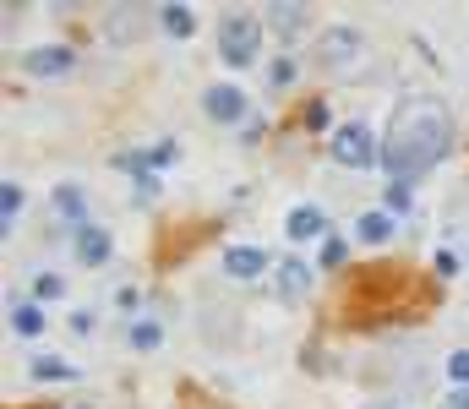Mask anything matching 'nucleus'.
<instances>
[{"instance_id":"f257e3e1","label":"nucleus","mask_w":469,"mask_h":409,"mask_svg":"<svg viewBox=\"0 0 469 409\" xmlns=\"http://www.w3.org/2000/svg\"><path fill=\"white\" fill-rule=\"evenodd\" d=\"M454 148V115L437 98H410L399 104L388 137H382V169L388 186H410L421 175H432Z\"/></svg>"},{"instance_id":"f03ea898","label":"nucleus","mask_w":469,"mask_h":409,"mask_svg":"<svg viewBox=\"0 0 469 409\" xmlns=\"http://www.w3.org/2000/svg\"><path fill=\"white\" fill-rule=\"evenodd\" d=\"M328 153H333V164H344V169H366V164H382V142L361 126V120H350V126H339L333 137H328Z\"/></svg>"},{"instance_id":"7ed1b4c3","label":"nucleus","mask_w":469,"mask_h":409,"mask_svg":"<svg viewBox=\"0 0 469 409\" xmlns=\"http://www.w3.org/2000/svg\"><path fill=\"white\" fill-rule=\"evenodd\" d=\"M257 44H262V22L257 16H224L219 22V55L229 66H251L257 60Z\"/></svg>"},{"instance_id":"20e7f679","label":"nucleus","mask_w":469,"mask_h":409,"mask_svg":"<svg viewBox=\"0 0 469 409\" xmlns=\"http://www.w3.org/2000/svg\"><path fill=\"white\" fill-rule=\"evenodd\" d=\"M361 49H366V33H361V27H344V22L317 38V60H322V66H355Z\"/></svg>"},{"instance_id":"39448f33","label":"nucleus","mask_w":469,"mask_h":409,"mask_svg":"<svg viewBox=\"0 0 469 409\" xmlns=\"http://www.w3.org/2000/svg\"><path fill=\"white\" fill-rule=\"evenodd\" d=\"M202 109H208V120H219V126H235V120L246 115V93H240L235 82H213V87L202 93Z\"/></svg>"},{"instance_id":"423d86ee","label":"nucleus","mask_w":469,"mask_h":409,"mask_svg":"<svg viewBox=\"0 0 469 409\" xmlns=\"http://www.w3.org/2000/svg\"><path fill=\"white\" fill-rule=\"evenodd\" d=\"M71 66H76V55H71L66 44H38V49L22 55V71H27V77H66Z\"/></svg>"},{"instance_id":"0eeeda50","label":"nucleus","mask_w":469,"mask_h":409,"mask_svg":"<svg viewBox=\"0 0 469 409\" xmlns=\"http://www.w3.org/2000/svg\"><path fill=\"white\" fill-rule=\"evenodd\" d=\"M71 251H76V262H82V268H98V262H109V230H98V224H82V230H71Z\"/></svg>"},{"instance_id":"6e6552de","label":"nucleus","mask_w":469,"mask_h":409,"mask_svg":"<svg viewBox=\"0 0 469 409\" xmlns=\"http://www.w3.org/2000/svg\"><path fill=\"white\" fill-rule=\"evenodd\" d=\"M355 240H361V246H382V240H393V213H382V208L361 213V219H355Z\"/></svg>"},{"instance_id":"1a4fd4ad","label":"nucleus","mask_w":469,"mask_h":409,"mask_svg":"<svg viewBox=\"0 0 469 409\" xmlns=\"http://www.w3.org/2000/svg\"><path fill=\"white\" fill-rule=\"evenodd\" d=\"M306 290H311V268H306L301 257H284V262H279V295H284V301H301Z\"/></svg>"},{"instance_id":"9d476101","label":"nucleus","mask_w":469,"mask_h":409,"mask_svg":"<svg viewBox=\"0 0 469 409\" xmlns=\"http://www.w3.org/2000/svg\"><path fill=\"white\" fill-rule=\"evenodd\" d=\"M268 27H273L279 38H295V33L306 27V5H295V0H279V5H268Z\"/></svg>"},{"instance_id":"9b49d317","label":"nucleus","mask_w":469,"mask_h":409,"mask_svg":"<svg viewBox=\"0 0 469 409\" xmlns=\"http://www.w3.org/2000/svg\"><path fill=\"white\" fill-rule=\"evenodd\" d=\"M284 224H290V235H295V240H317V235L328 230V219H322V208H311V202H306V208H295V213H290ZM322 240H328V235H322Z\"/></svg>"},{"instance_id":"f8f14e48","label":"nucleus","mask_w":469,"mask_h":409,"mask_svg":"<svg viewBox=\"0 0 469 409\" xmlns=\"http://www.w3.org/2000/svg\"><path fill=\"white\" fill-rule=\"evenodd\" d=\"M224 268H229V279H257V273L268 268V257H262L257 246H229V257H224Z\"/></svg>"},{"instance_id":"ddd939ff","label":"nucleus","mask_w":469,"mask_h":409,"mask_svg":"<svg viewBox=\"0 0 469 409\" xmlns=\"http://www.w3.org/2000/svg\"><path fill=\"white\" fill-rule=\"evenodd\" d=\"M158 27H164L169 38H191V33H197V16H191V5H164V11H158Z\"/></svg>"},{"instance_id":"4468645a","label":"nucleus","mask_w":469,"mask_h":409,"mask_svg":"<svg viewBox=\"0 0 469 409\" xmlns=\"http://www.w3.org/2000/svg\"><path fill=\"white\" fill-rule=\"evenodd\" d=\"M11 328H16L22 339H38V333H44V312H38L33 301H11Z\"/></svg>"},{"instance_id":"2eb2a0df","label":"nucleus","mask_w":469,"mask_h":409,"mask_svg":"<svg viewBox=\"0 0 469 409\" xmlns=\"http://www.w3.org/2000/svg\"><path fill=\"white\" fill-rule=\"evenodd\" d=\"M137 27H142V11H131V5H126V11H115V16L104 22L109 44H131V38H137Z\"/></svg>"},{"instance_id":"dca6fc26","label":"nucleus","mask_w":469,"mask_h":409,"mask_svg":"<svg viewBox=\"0 0 469 409\" xmlns=\"http://www.w3.org/2000/svg\"><path fill=\"white\" fill-rule=\"evenodd\" d=\"M16 213H22V191H16V180H5V186H0V230H5V235L16 230Z\"/></svg>"},{"instance_id":"f3484780","label":"nucleus","mask_w":469,"mask_h":409,"mask_svg":"<svg viewBox=\"0 0 469 409\" xmlns=\"http://www.w3.org/2000/svg\"><path fill=\"white\" fill-rule=\"evenodd\" d=\"M55 208L71 219V230H82V224H87V219H82V191H76V186H60V191H55Z\"/></svg>"},{"instance_id":"a211bd4d","label":"nucleus","mask_w":469,"mask_h":409,"mask_svg":"<svg viewBox=\"0 0 469 409\" xmlns=\"http://www.w3.org/2000/svg\"><path fill=\"white\" fill-rule=\"evenodd\" d=\"M33 377H38V383H71L76 372H71L66 361H55V355H38V361H33Z\"/></svg>"},{"instance_id":"6ab92c4d","label":"nucleus","mask_w":469,"mask_h":409,"mask_svg":"<svg viewBox=\"0 0 469 409\" xmlns=\"http://www.w3.org/2000/svg\"><path fill=\"white\" fill-rule=\"evenodd\" d=\"M158 344H164V328L158 322H148V317L131 322V350H158Z\"/></svg>"},{"instance_id":"aec40b11","label":"nucleus","mask_w":469,"mask_h":409,"mask_svg":"<svg viewBox=\"0 0 469 409\" xmlns=\"http://www.w3.org/2000/svg\"><path fill=\"white\" fill-rule=\"evenodd\" d=\"M33 295H38V301H60V295H66V279H60V273H38Z\"/></svg>"},{"instance_id":"412c9836","label":"nucleus","mask_w":469,"mask_h":409,"mask_svg":"<svg viewBox=\"0 0 469 409\" xmlns=\"http://www.w3.org/2000/svg\"><path fill=\"white\" fill-rule=\"evenodd\" d=\"M268 82H273V87H290V82H295V60H290V55L273 60V66H268Z\"/></svg>"},{"instance_id":"4be33fe9","label":"nucleus","mask_w":469,"mask_h":409,"mask_svg":"<svg viewBox=\"0 0 469 409\" xmlns=\"http://www.w3.org/2000/svg\"><path fill=\"white\" fill-rule=\"evenodd\" d=\"M339 262H344V240H339V235H328V240H322V257H317V268H339Z\"/></svg>"},{"instance_id":"5701e85b","label":"nucleus","mask_w":469,"mask_h":409,"mask_svg":"<svg viewBox=\"0 0 469 409\" xmlns=\"http://www.w3.org/2000/svg\"><path fill=\"white\" fill-rule=\"evenodd\" d=\"M448 377H454L459 388H469V350H459V355H448Z\"/></svg>"},{"instance_id":"b1692460","label":"nucleus","mask_w":469,"mask_h":409,"mask_svg":"<svg viewBox=\"0 0 469 409\" xmlns=\"http://www.w3.org/2000/svg\"><path fill=\"white\" fill-rule=\"evenodd\" d=\"M448 404H454V409H469V388H459V394H454Z\"/></svg>"}]
</instances>
